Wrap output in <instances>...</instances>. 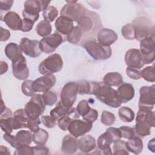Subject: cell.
<instances>
[{
  "label": "cell",
  "instance_id": "1",
  "mask_svg": "<svg viewBox=\"0 0 155 155\" xmlns=\"http://www.w3.org/2000/svg\"><path fill=\"white\" fill-rule=\"evenodd\" d=\"M76 22L82 31V38L79 44L82 46L87 41L94 39V37L97 36L99 30L102 27L98 14L88 10L77 20Z\"/></svg>",
  "mask_w": 155,
  "mask_h": 155
},
{
  "label": "cell",
  "instance_id": "2",
  "mask_svg": "<svg viewBox=\"0 0 155 155\" xmlns=\"http://www.w3.org/2000/svg\"><path fill=\"white\" fill-rule=\"evenodd\" d=\"M91 83V94H94L101 102L112 108H118L121 105L122 102L116 90L103 82Z\"/></svg>",
  "mask_w": 155,
  "mask_h": 155
},
{
  "label": "cell",
  "instance_id": "3",
  "mask_svg": "<svg viewBox=\"0 0 155 155\" xmlns=\"http://www.w3.org/2000/svg\"><path fill=\"white\" fill-rule=\"evenodd\" d=\"M154 127V113L151 110L139 108L136 117L135 134L143 137L151 134V128Z\"/></svg>",
  "mask_w": 155,
  "mask_h": 155
},
{
  "label": "cell",
  "instance_id": "4",
  "mask_svg": "<svg viewBox=\"0 0 155 155\" xmlns=\"http://www.w3.org/2000/svg\"><path fill=\"white\" fill-rule=\"evenodd\" d=\"M134 29L135 39L140 41L145 38L154 36V25L147 17L139 16L135 18L131 24Z\"/></svg>",
  "mask_w": 155,
  "mask_h": 155
},
{
  "label": "cell",
  "instance_id": "5",
  "mask_svg": "<svg viewBox=\"0 0 155 155\" xmlns=\"http://www.w3.org/2000/svg\"><path fill=\"white\" fill-rule=\"evenodd\" d=\"M50 3V1H48L28 0L25 1L22 11L24 19L30 20L35 23L39 18V12L44 11Z\"/></svg>",
  "mask_w": 155,
  "mask_h": 155
},
{
  "label": "cell",
  "instance_id": "6",
  "mask_svg": "<svg viewBox=\"0 0 155 155\" xmlns=\"http://www.w3.org/2000/svg\"><path fill=\"white\" fill-rule=\"evenodd\" d=\"M82 46L94 60H106L112 54L110 46H104L94 39L87 41Z\"/></svg>",
  "mask_w": 155,
  "mask_h": 155
},
{
  "label": "cell",
  "instance_id": "7",
  "mask_svg": "<svg viewBox=\"0 0 155 155\" xmlns=\"http://www.w3.org/2000/svg\"><path fill=\"white\" fill-rule=\"evenodd\" d=\"M63 61L60 54L54 53L42 61L38 66L39 73L43 75L53 74L61 70Z\"/></svg>",
  "mask_w": 155,
  "mask_h": 155
},
{
  "label": "cell",
  "instance_id": "8",
  "mask_svg": "<svg viewBox=\"0 0 155 155\" xmlns=\"http://www.w3.org/2000/svg\"><path fill=\"white\" fill-rule=\"evenodd\" d=\"M30 100L25 104V110L30 119H37L42 115L45 110V104L40 94L34 93Z\"/></svg>",
  "mask_w": 155,
  "mask_h": 155
},
{
  "label": "cell",
  "instance_id": "9",
  "mask_svg": "<svg viewBox=\"0 0 155 155\" xmlns=\"http://www.w3.org/2000/svg\"><path fill=\"white\" fill-rule=\"evenodd\" d=\"M87 8L77 1H67L61 10V16L69 18L73 21L77 20L86 12Z\"/></svg>",
  "mask_w": 155,
  "mask_h": 155
},
{
  "label": "cell",
  "instance_id": "10",
  "mask_svg": "<svg viewBox=\"0 0 155 155\" xmlns=\"http://www.w3.org/2000/svg\"><path fill=\"white\" fill-rule=\"evenodd\" d=\"M154 36H148L140 41V52L145 64L152 63L154 60Z\"/></svg>",
  "mask_w": 155,
  "mask_h": 155
},
{
  "label": "cell",
  "instance_id": "11",
  "mask_svg": "<svg viewBox=\"0 0 155 155\" xmlns=\"http://www.w3.org/2000/svg\"><path fill=\"white\" fill-rule=\"evenodd\" d=\"M151 86H142L139 90V108L152 110L155 103V87Z\"/></svg>",
  "mask_w": 155,
  "mask_h": 155
},
{
  "label": "cell",
  "instance_id": "12",
  "mask_svg": "<svg viewBox=\"0 0 155 155\" xmlns=\"http://www.w3.org/2000/svg\"><path fill=\"white\" fill-rule=\"evenodd\" d=\"M77 82H69L64 85L61 93V101L65 106L71 108L74 104L78 94Z\"/></svg>",
  "mask_w": 155,
  "mask_h": 155
},
{
  "label": "cell",
  "instance_id": "13",
  "mask_svg": "<svg viewBox=\"0 0 155 155\" xmlns=\"http://www.w3.org/2000/svg\"><path fill=\"white\" fill-rule=\"evenodd\" d=\"M63 39L62 36L56 32L43 38L39 41L40 48L42 52L46 54L54 52L64 41Z\"/></svg>",
  "mask_w": 155,
  "mask_h": 155
},
{
  "label": "cell",
  "instance_id": "14",
  "mask_svg": "<svg viewBox=\"0 0 155 155\" xmlns=\"http://www.w3.org/2000/svg\"><path fill=\"white\" fill-rule=\"evenodd\" d=\"M19 46L22 51L27 56L35 58L39 56L41 54L39 41L38 40H32L27 38H22L20 41Z\"/></svg>",
  "mask_w": 155,
  "mask_h": 155
},
{
  "label": "cell",
  "instance_id": "15",
  "mask_svg": "<svg viewBox=\"0 0 155 155\" xmlns=\"http://www.w3.org/2000/svg\"><path fill=\"white\" fill-rule=\"evenodd\" d=\"M92 128L93 123L78 119L71 122L68 127V131L70 134L78 138L89 132Z\"/></svg>",
  "mask_w": 155,
  "mask_h": 155
},
{
  "label": "cell",
  "instance_id": "16",
  "mask_svg": "<svg viewBox=\"0 0 155 155\" xmlns=\"http://www.w3.org/2000/svg\"><path fill=\"white\" fill-rule=\"evenodd\" d=\"M56 82V79L53 74H47L39 77L33 81L32 89L36 92H45L53 87Z\"/></svg>",
  "mask_w": 155,
  "mask_h": 155
},
{
  "label": "cell",
  "instance_id": "17",
  "mask_svg": "<svg viewBox=\"0 0 155 155\" xmlns=\"http://www.w3.org/2000/svg\"><path fill=\"white\" fill-rule=\"evenodd\" d=\"M13 76L18 79L24 80L29 76V70L27 65L25 58L22 55L18 59L12 62Z\"/></svg>",
  "mask_w": 155,
  "mask_h": 155
},
{
  "label": "cell",
  "instance_id": "18",
  "mask_svg": "<svg viewBox=\"0 0 155 155\" xmlns=\"http://www.w3.org/2000/svg\"><path fill=\"white\" fill-rule=\"evenodd\" d=\"M125 62L128 67L140 69L144 65L139 50L131 48L127 51L125 54Z\"/></svg>",
  "mask_w": 155,
  "mask_h": 155
},
{
  "label": "cell",
  "instance_id": "19",
  "mask_svg": "<svg viewBox=\"0 0 155 155\" xmlns=\"http://www.w3.org/2000/svg\"><path fill=\"white\" fill-rule=\"evenodd\" d=\"M97 39L98 42L104 46H110L117 40V35L113 30L102 28L97 34Z\"/></svg>",
  "mask_w": 155,
  "mask_h": 155
},
{
  "label": "cell",
  "instance_id": "20",
  "mask_svg": "<svg viewBox=\"0 0 155 155\" xmlns=\"http://www.w3.org/2000/svg\"><path fill=\"white\" fill-rule=\"evenodd\" d=\"M54 25L57 31L62 35H68L74 28L73 21L62 16L57 18Z\"/></svg>",
  "mask_w": 155,
  "mask_h": 155
},
{
  "label": "cell",
  "instance_id": "21",
  "mask_svg": "<svg viewBox=\"0 0 155 155\" xmlns=\"http://www.w3.org/2000/svg\"><path fill=\"white\" fill-rule=\"evenodd\" d=\"M4 21L7 27L12 30H21L22 19L16 12L11 11L7 12L4 16Z\"/></svg>",
  "mask_w": 155,
  "mask_h": 155
},
{
  "label": "cell",
  "instance_id": "22",
  "mask_svg": "<svg viewBox=\"0 0 155 155\" xmlns=\"http://www.w3.org/2000/svg\"><path fill=\"white\" fill-rule=\"evenodd\" d=\"M78 148V140L71 134L66 135L62 139L61 150L66 154H74Z\"/></svg>",
  "mask_w": 155,
  "mask_h": 155
},
{
  "label": "cell",
  "instance_id": "23",
  "mask_svg": "<svg viewBox=\"0 0 155 155\" xmlns=\"http://www.w3.org/2000/svg\"><path fill=\"white\" fill-rule=\"evenodd\" d=\"M117 92L122 103L131 101L134 96V88L132 84L122 83L117 88Z\"/></svg>",
  "mask_w": 155,
  "mask_h": 155
},
{
  "label": "cell",
  "instance_id": "24",
  "mask_svg": "<svg viewBox=\"0 0 155 155\" xmlns=\"http://www.w3.org/2000/svg\"><path fill=\"white\" fill-rule=\"evenodd\" d=\"M79 117L80 115L78 114L76 108L71 107L64 116L58 120V127L62 130L67 131L71 122L74 120L79 119Z\"/></svg>",
  "mask_w": 155,
  "mask_h": 155
},
{
  "label": "cell",
  "instance_id": "25",
  "mask_svg": "<svg viewBox=\"0 0 155 155\" xmlns=\"http://www.w3.org/2000/svg\"><path fill=\"white\" fill-rule=\"evenodd\" d=\"M78 148L82 152L88 153L96 147L95 139L91 135H83L78 140Z\"/></svg>",
  "mask_w": 155,
  "mask_h": 155
},
{
  "label": "cell",
  "instance_id": "26",
  "mask_svg": "<svg viewBox=\"0 0 155 155\" xmlns=\"http://www.w3.org/2000/svg\"><path fill=\"white\" fill-rule=\"evenodd\" d=\"M5 54L12 62L18 59L22 54V50L20 46L15 42L8 43L5 47Z\"/></svg>",
  "mask_w": 155,
  "mask_h": 155
},
{
  "label": "cell",
  "instance_id": "27",
  "mask_svg": "<svg viewBox=\"0 0 155 155\" xmlns=\"http://www.w3.org/2000/svg\"><path fill=\"white\" fill-rule=\"evenodd\" d=\"M126 147L128 151L135 154H139L142 151L143 142L140 137L134 136L126 142Z\"/></svg>",
  "mask_w": 155,
  "mask_h": 155
},
{
  "label": "cell",
  "instance_id": "28",
  "mask_svg": "<svg viewBox=\"0 0 155 155\" xmlns=\"http://www.w3.org/2000/svg\"><path fill=\"white\" fill-rule=\"evenodd\" d=\"M103 82L110 87L119 86L123 83V78L117 72H109L104 76Z\"/></svg>",
  "mask_w": 155,
  "mask_h": 155
},
{
  "label": "cell",
  "instance_id": "29",
  "mask_svg": "<svg viewBox=\"0 0 155 155\" xmlns=\"http://www.w3.org/2000/svg\"><path fill=\"white\" fill-rule=\"evenodd\" d=\"M71 108L65 106L62 102L59 101L56 107L50 111V116H52L56 120H59L64 116Z\"/></svg>",
  "mask_w": 155,
  "mask_h": 155
},
{
  "label": "cell",
  "instance_id": "30",
  "mask_svg": "<svg viewBox=\"0 0 155 155\" xmlns=\"http://www.w3.org/2000/svg\"><path fill=\"white\" fill-rule=\"evenodd\" d=\"M48 137V132L42 128H39L33 134V141L37 145H45Z\"/></svg>",
  "mask_w": 155,
  "mask_h": 155
},
{
  "label": "cell",
  "instance_id": "31",
  "mask_svg": "<svg viewBox=\"0 0 155 155\" xmlns=\"http://www.w3.org/2000/svg\"><path fill=\"white\" fill-rule=\"evenodd\" d=\"M105 139L110 143H114L122 138L121 133L119 128L115 127L108 128L105 132L103 133Z\"/></svg>",
  "mask_w": 155,
  "mask_h": 155
},
{
  "label": "cell",
  "instance_id": "32",
  "mask_svg": "<svg viewBox=\"0 0 155 155\" xmlns=\"http://www.w3.org/2000/svg\"><path fill=\"white\" fill-rule=\"evenodd\" d=\"M51 25L50 22L43 20L40 21L36 26V31L37 34L41 37H46L51 34Z\"/></svg>",
  "mask_w": 155,
  "mask_h": 155
},
{
  "label": "cell",
  "instance_id": "33",
  "mask_svg": "<svg viewBox=\"0 0 155 155\" xmlns=\"http://www.w3.org/2000/svg\"><path fill=\"white\" fill-rule=\"evenodd\" d=\"M15 137L20 146L22 145H30L33 141V134L30 131L27 130L19 131Z\"/></svg>",
  "mask_w": 155,
  "mask_h": 155
},
{
  "label": "cell",
  "instance_id": "34",
  "mask_svg": "<svg viewBox=\"0 0 155 155\" xmlns=\"http://www.w3.org/2000/svg\"><path fill=\"white\" fill-rule=\"evenodd\" d=\"M118 114L120 120L125 122H131L135 117L134 111L127 107H122L119 108Z\"/></svg>",
  "mask_w": 155,
  "mask_h": 155
},
{
  "label": "cell",
  "instance_id": "35",
  "mask_svg": "<svg viewBox=\"0 0 155 155\" xmlns=\"http://www.w3.org/2000/svg\"><path fill=\"white\" fill-rule=\"evenodd\" d=\"M82 38V31L80 28L77 25L74 27L72 31L67 35V41L72 44H80Z\"/></svg>",
  "mask_w": 155,
  "mask_h": 155
},
{
  "label": "cell",
  "instance_id": "36",
  "mask_svg": "<svg viewBox=\"0 0 155 155\" xmlns=\"http://www.w3.org/2000/svg\"><path fill=\"white\" fill-rule=\"evenodd\" d=\"M110 144L105 139L104 134H102L97 139V145L98 149L102 151L103 154H112Z\"/></svg>",
  "mask_w": 155,
  "mask_h": 155
},
{
  "label": "cell",
  "instance_id": "37",
  "mask_svg": "<svg viewBox=\"0 0 155 155\" xmlns=\"http://www.w3.org/2000/svg\"><path fill=\"white\" fill-rule=\"evenodd\" d=\"M58 10L55 7L49 5L43 12L42 16L45 21L48 22H51L58 17Z\"/></svg>",
  "mask_w": 155,
  "mask_h": 155
},
{
  "label": "cell",
  "instance_id": "38",
  "mask_svg": "<svg viewBox=\"0 0 155 155\" xmlns=\"http://www.w3.org/2000/svg\"><path fill=\"white\" fill-rule=\"evenodd\" d=\"M113 154L128 155L129 151L126 147V142L120 139L114 142L113 147Z\"/></svg>",
  "mask_w": 155,
  "mask_h": 155
},
{
  "label": "cell",
  "instance_id": "39",
  "mask_svg": "<svg viewBox=\"0 0 155 155\" xmlns=\"http://www.w3.org/2000/svg\"><path fill=\"white\" fill-rule=\"evenodd\" d=\"M141 77L146 81L154 82L155 81V74L154 66H148L140 71Z\"/></svg>",
  "mask_w": 155,
  "mask_h": 155
},
{
  "label": "cell",
  "instance_id": "40",
  "mask_svg": "<svg viewBox=\"0 0 155 155\" xmlns=\"http://www.w3.org/2000/svg\"><path fill=\"white\" fill-rule=\"evenodd\" d=\"M78 84V94L81 95L91 94V83L86 80H80L77 81Z\"/></svg>",
  "mask_w": 155,
  "mask_h": 155
},
{
  "label": "cell",
  "instance_id": "41",
  "mask_svg": "<svg viewBox=\"0 0 155 155\" xmlns=\"http://www.w3.org/2000/svg\"><path fill=\"white\" fill-rule=\"evenodd\" d=\"M115 121V116L113 113L104 110L102 112L101 117V122L102 124L106 126L112 125Z\"/></svg>",
  "mask_w": 155,
  "mask_h": 155
},
{
  "label": "cell",
  "instance_id": "42",
  "mask_svg": "<svg viewBox=\"0 0 155 155\" xmlns=\"http://www.w3.org/2000/svg\"><path fill=\"white\" fill-rule=\"evenodd\" d=\"M42 96L45 105L52 106L58 101V96L56 94L49 90L44 92Z\"/></svg>",
  "mask_w": 155,
  "mask_h": 155
},
{
  "label": "cell",
  "instance_id": "43",
  "mask_svg": "<svg viewBox=\"0 0 155 155\" xmlns=\"http://www.w3.org/2000/svg\"><path fill=\"white\" fill-rule=\"evenodd\" d=\"M122 35L124 38L128 40H133L134 37V29L131 24H127L123 26L121 30Z\"/></svg>",
  "mask_w": 155,
  "mask_h": 155
},
{
  "label": "cell",
  "instance_id": "44",
  "mask_svg": "<svg viewBox=\"0 0 155 155\" xmlns=\"http://www.w3.org/2000/svg\"><path fill=\"white\" fill-rule=\"evenodd\" d=\"M13 117L16 120H17L18 121L21 122V124L25 125H27V121L29 119L25 109H22V108L16 110L13 114Z\"/></svg>",
  "mask_w": 155,
  "mask_h": 155
},
{
  "label": "cell",
  "instance_id": "45",
  "mask_svg": "<svg viewBox=\"0 0 155 155\" xmlns=\"http://www.w3.org/2000/svg\"><path fill=\"white\" fill-rule=\"evenodd\" d=\"M91 108L89 106L88 102L87 100H81L76 107V110L80 116L84 117L85 116L90 110Z\"/></svg>",
  "mask_w": 155,
  "mask_h": 155
},
{
  "label": "cell",
  "instance_id": "46",
  "mask_svg": "<svg viewBox=\"0 0 155 155\" xmlns=\"http://www.w3.org/2000/svg\"><path fill=\"white\" fill-rule=\"evenodd\" d=\"M33 81L26 80L24 81L21 85V90L22 93L27 96H31L35 92L32 89V84Z\"/></svg>",
  "mask_w": 155,
  "mask_h": 155
},
{
  "label": "cell",
  "instance_id": "47",
  "mask_svg": "<svg viewBox=\"0 0 155 155\" xmlns=\"http://www.w3.org/2000/svg\"><path fill=\"white\" fill-rule=\"evenodd\" d=\"M12 116L7 119H0V125L2 130L5 133H12L13 129L12 125Z\"/></svg>",
  "mask_w": 155,
  "mask_h": 155
},
{
  "label": "cell",
  "instance_id": "48",
  "mask_svg": "<svg viewBox=\"0 0 155 155\" xmlns=\"http://www.w3.org/2000/svg\"><path fill=\"white\" fill-rule=\"evenodd\" d=\"M15 155H32L33 154L32 147H30L29 145H22L18 148H16V151L14 152Z\"/></svg>",
  "mask_w": 155,
  "mask_h": 155
},
{
  "label": "cell",
  "instance_id": "49",
  "mask_svg": "<svg viewBox=\"0 0 155 155\" xmlns=\"http://www.w3.org/2000/svg\"><path fill=\"white\" fill-rule=\"evenodd\" d=\"M122 137L124 139H130L132 137H133L135 136V131L131 127H127V126H122L119 128Z\"/></svg>",
  "mask_w": 155,
  "mask_h": 155
},
{
  "label": "cell",
  "instance_id": "50",
  "mask_svg": "<svg viewBox=\"0 0 155 155\" xmlns=\"http://www.w3.org/2000/svg\"><path fill=\"white\" fill-rule=\"evenodd\" d=\"M41 123V120H40L39 117L37 119L29 118L27 123V127L31 132L35 133L39 129V125Z\"/></svg>",
  "mask_w": 155,
  "mask_h": 155
},
{
  "label": "cell",
  "instance_id": "51",
  "mask_svg": "<svg viewBox=\"0 0 155 155\" xmlns=\"http://www.w3.org/2000/svg\"><path fill=\"white\" fill-rule=\"evenodd\" d=\"M42 123L48 128H54L56 125V120L51 116L45 115L41 117Z\"/></svg>",
  "mask_w": 155,
  "mask_h": 155
},
{
  "label": "cell",
  "instance_id": "52",
  "mask_svg": "<svg viewBox=\"0 0 155 155\" xmlns=\"http://www.w3.org/2000/svg\"><path fill=\"white\" fill-rule=\"evenodd\" d=\"M3 138L5 140H6L8 143H9L12 147L15 148H17L20 146L19 143H18V142L16 139L15 136L12 135L11 133H5L3 134Z\"/></svg>",
  "mask_w": 155,
  "mask_h": 155
},
{
  "label": "cell",
  "instance_id": "53",
  "mask_svg": "<svg viewBox=\"0 0 155 155\" xmlns=\"http://www.w3.org/2000/svg\"><path fill=\"white\" fill-rule=\"evenodd\" d=\"M126 73L129 78L134 80H138L142 78L140 71L136 68H133L128 67L126 69Z\"/></svg>",
  "mask_w": 155,
  "mask_h": 155
},
{
  "label": "cell",
  "instance_id": "54",
  "mask_svg": "<svg viewBox=\"0 0 155 155\" xmlns=\"http://www.w3.org/2000/svg\"><path fill=\"white\" fill-rule=\"evenodd\" d=\"M98 117V112L94 108H91L89 112L83 117V119L90 122H95Z\"/></svg>",
  "mask_w": 155,
  "mask_h": 155
},
{
  "label": "cell",
  "instance_id": "55",
  "mask_svg": "<svg viewBox=\"0 0 155 155\" xmlns=\"http://www.w3.org/2000/svg\"><path fill=\"white\" fill-rule=\"evenodd\" d=\"M33 154H49V150L44 145H37L32 147Z\"/></svg>",
  "mask_w": 155,
  "mask_h": 155
},
{
  "label": "cell",
  "instance_id": "56",
  "mask_svg": "<svg viewBox=\"0 0 155 155\" xmlns=\"http://www.w3.org/2000/svg\"><path fill=\"white\" fill-rule=\"evenodd\" d=\"M33 24H34V22H32L31 21L26 19H23L21 30L23 32H28L32 29L33 27Z\"/></svg>",
  "mask_w": 155,
  "mask_h": 155
},
{
  "label": "cell",
  "instance_id": "57",
  "mask_svg": "<svg viewBox=\"0 0 155 155\" xmlns=\"http://www.w3.org/2000/svg\"><path fill=\"white\" fill-rule=\"evenodd\" d=\"M13 4V0H5L0 1V10L1 11H8L12 7Z\"/></svg>",
  "mask_w": 155,
  "mask_h": 155
},
{
  "label": "cell",
  "instance_id": "58",
  "mask_svg": "<svg viewBox=\"0 0 155 155\" xmlns=\"http://www.w3.org/2000/svg\"><path fill=\"white\" fill-rule=\"evenodd\" d=\"M10 37V33L8 30H6L1 27V41H6Z\"/></svg>",
  "mask_w": 155,
  "mask_h": 155
},
{
  "label": "cell",
  "instance_id": "59",
  "mask_svg": "<svg viewBox=\"0 0 155 155\" xmlns=\"http://www.w3.org/2000/svg\"><path fill=\"white\" fill-rule=\"evenodd\" d=\"M12 111L10 109L8 108H5V110L1 112L0 119H7L12 116Z\"/></svg>",
  "mask_w": 155,
  "mask_h": 155
},
{
  "label": "cell",
  "instance_id": "60",
  "mask_svg": "<svg viewBox=\"0 0 155 155\" xmlns=\"http://www.w3.org/2000/svg\"><path fill=\"white\" fill-rule=\"evenodd\" d=\"M0 67H1V74H3L5 73L8 70V65L4 61H1L0 62Z\"/></svg>",
  "mask_w": 155,
  "mask_h": 155
},
{
  "label": "cell",
  "instance_id": "61",
  "mask_svg": "<svg viewBox=\"0 0 155 155\" xmlns=\"http://www.w3.org/2000/svg\"><path fill=\"white\" fill-rule=\"evenodd\" d=\"M154 138L152 139L151 140H150L149 142H148V148L149 149L150 151H152V152H154L155 151V143H154Z\"/></svg>",
  "mask_w": 155,
  "mask_h": 155
},
{
  "label": "cell",
  "instance_id": "62",
  "mask_svg": "<svg viewBox=\"0 0 155 155\" xmlns=\"http://www.w3.org/2000/svg\"><path fill=\"white\" fill-rule=\"evenodd\" d=\"M0 152L1 154H10V152L9 151L8 149L6 147H4L3 145H1L0 147Z\"/></svg>",
  "mask_w": 155,
  "mask_h": 155
}]
</instances>
